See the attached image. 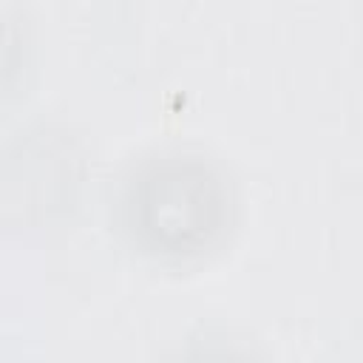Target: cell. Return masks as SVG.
Wrapping results in <instances>:
<instances>
[{"label": "cell", "mask_w": 363, "mask_h": 363, "mask_svg": "<svg viewBox=\"0 0 363 363\" xmlns=\"http://www.w3.org/2000/svg\"><path fill=\"white\" fill-rule=\"evenodd\" d=\"M230 196L221 173L184 153L145 159L122 182L119 224L150 255L184 258L210 247L227 224Z\"/></svg>", "instance_id": "6da1fadb"}]
</instances>
